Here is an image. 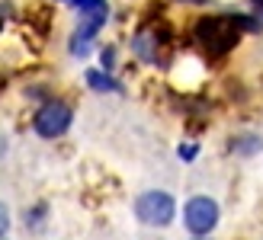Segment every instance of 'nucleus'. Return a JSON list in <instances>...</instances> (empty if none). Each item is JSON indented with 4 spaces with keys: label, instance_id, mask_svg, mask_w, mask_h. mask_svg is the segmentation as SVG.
Listing matches in <instances>:
<instances>
[{
    "label": "nucleus",
    "instance_id": "1",
    "mask_svg": "<svg viewBox=\"0 0 263 240\" xmlns=\"http://www.w3.org/2000/svg\"><path fill=\"white\" fill-rule=\"evenodd\" d=\"M238 38H241V29H238V23H234V13L231 16H202L196 23V42L212 58L228 55V51L238 45Z\"/></svg>",
    "mask_w": 263,
    "mask_h": 240
},
{
    "label": "nucleus",
    "instance_id": "2",
    "mask_svg": "<svg viewBox=\"0 0 263 240\" xmlns=\"http://www.w3.org/2000/svg\"><path fill=\"white\" fill-rule=\"evenodd\" d=\"M74 7H77V13H81V26L74 29L68 48H71L74 58H87L97 32L109 19V4H106V0H74Z\"/></svg>",
    "mask_w": 263,
    "mask_h": 240
},
{
    "label": "nucleus",
    "instance_id": "3",
    "mask_svg": "<svg viewBox=\"0 0 263 240\" xmlns=\"http://www.w3.org/2000/svg\"><path fill=\"white\" fill-rule=\"evenodd\" d=\"M135 218L148 228H167L177 218V202L164 189H148L135 198Z\"/></svg>",
    "mask_w": 263,
    "mask_h": 240
},
{
    "label": "nucleus",
    "instance_id": "4",
    "mask_svg": "<svg viewBox=\"0 0 263 240\" xmlns=\"http://www.w3.org/2000/svg\"><path fill=\"white\" fill-rule=\"evenodd\" d=\"M218 218H221V208L215 198L209 195H193L186 205H183V228H186L193 237H209L218 228Z\"/></svg>",
    "mask_w": 263,
    "mask_h": 240
},
{
    "label": "nucleus",
    "instance_id": "5",
    "mask_svg": "<svg viewBox=\"0 0 263 240\" xmlns=\"http://www.w3.org/2000/svg\"><path fill=\"white\" fill-rule=\"evenodd\" d=\"M71 122H74V112H71V106L61 103V99L42 103L32 115V128H35L39 138H61L64 131L71 128Z\"/></svg>",
    "mask_w": 263,
    "mask_h": 240
},
{
    "label": "nucleus",
    "instance_id": "6",
    "mask_svg": "<svg viewBox=\"0 0 263 240\" xmlns=\"http://www.w3.org/2000/svg\"><path fill=\"white\" fill-rule=\"evenodd\" d=\"M167 42H170V32L164 26H141L132 38V51L144 64H161L167 55Z\"/></svg>",
    "mask_w": 263,
    "mask_h": 240
},
{
    "label": "nucleus",
    "instance_id": "7",
    "mask_svg": "<svg viewBox=\"0 0 263 240\" xmlns=\"http://www.w3.org/2000/svg\"><path fill=\"white\" fill-rule=\"evenodd\" d=\"M84 80H87V87L97 90V93H122V84L106 71H87Z\"/></svg>",
    "mask_w": 263,
    "mask_h": 240
},
{
    "label": "nucleus",
    "instance_id": "8",
    "mask_svg": "<svg viewBox=\"0 0 263 240\" xmlns=\"http://www.w3.org/2000/svg\"><path fill=\"white\" fill-rule=\"evenodd\" d=\"M260 148H263V141H260L257 135H241L238 141H231V151H234V154H244V157L257 154Z\"/></svg>",
    "mask_w": 263,
    "mask_h": 240
},
{
    "label": "nucleus",
    "instance_id": "9",
    "mask_svg": "<svg viewBox=\"0 0 263 240\" xmlns=\"http://www.w3.org/2000/svg\"><path fill=\"white\" fill-rule=\"evenodd\" d=\"M45 218V205H35L32 211H26V228H39Z\"/></svg>",
    "mask_w": 263,
    "mask_h": 240
},
{
    "label": "nucleus",
    "instance_id": "10",
    "mask_svg": "<svg viewBox=\"0 0 263 240\" xmlns=\"http://www.w3.org/2000/svg\"><path fill=\"white\" fill-rule=\"evenodd\" d=\"M7 231H10V208L7 202H0V240L7 237Z\"/></svg>",
    "mask_w": 263,
    "mask_h": 240
},
{
    "label": "nucleus",
    "instance_id": "11",
    "mask_svg": "<svg viewBox=\"0 0 263 240\" xmlns=\"http://www.w3.org/2000/svg\"><path fill=\"white\" fill-rule=\"evenodd\" d=\"M177 154H180V160H196L199 148H196V144H180V148H177Z\"/></svg>",
    "mask_w": 263,
    "mask_h": 240
},
{
    "label": "nucleus",
    "instance_id": "12",
    "mask_svg": "<svg viewBox=\"0 0 263 240\" xmlns=\"http://www.w3.org/2000/svg\"><path fill=\"white\" fill-rule=\"evenodd\" d=\"M103 71H106L109 74V68H112V64H116V48H103Z\"/></svg>",
    "mask_w": 263,
    "mask_h": 240
},
{
    "label": "nucleus",
    "instance_id": "13",
    "mask_svg": "<svg viewBox=\"0 0 263 240\" xmlns=\"http://www.w3.org/2000/svg\"><path fill=\"white\" fill-rule=\"evenodd\" d=\"M251 4H254V10H257V19L263 23V0H251Z\"/></svg>",
    "mask_w": 263,
    "mask_h": 240
},
{
    "label": "nucleus",
    "instance_id": "14",
    "mask_svg": "<svg viewBox=\"0 0 263 240\" xmlns=\"http://www.w3.org/2000/svg\"><path fill=\"white\" fill-rule=\"evenodd\" d=\"M190 4H205V0H190Z\"/></svg>",
    "mask_w": 263,
    "mask_h": 240
},
{
    "label": "nucleus",
    "instance_id": "15",
    "mask_svg": "<svg viewBox=\"0 0 263 240\" xmlns=\"http://www.w3.org/2000/svg\"><path fill=\"white\" fill-rule=\"evenodd\" d=\"M193 240H209V237H193Z\"/></svg>",
    "mask_w": 263,
    "mask_h": 240
}]
</instances>
